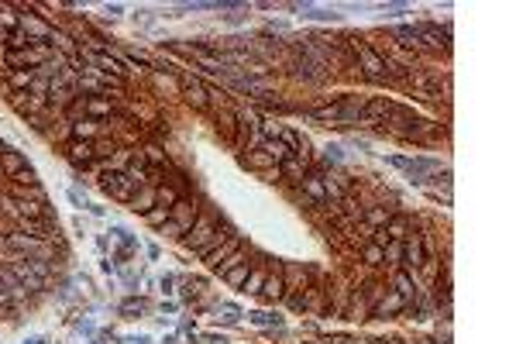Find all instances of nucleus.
I'll return each mask as SVG.
<instances>
[{
    "mask_svg": "<svg viewBox=\"0 0 516 344\" xmlns=\"http://www.w3.org/2000/svg\"><path fill=\"white\" fill-rule=\"evenodd\" d=\"M179 90H183V97L196 107V111H207L213 100H210V87H203V80L200 76H193V73H179Z\"/></svg>",
    "mask_w": 516,
    "mask_h": 344,
    "instance_id": "20e7f679",
    "label": "nucleus"
},
{
    "mask_svg": "<svg viewBox=\"0 0 516 344\" xmlns=\"http://www.w3.org/2000/svg\"><path fill=\"white\" fill-rule=\"evenodd\" d=\"M237 162H241L244 169L262 172V176H266V172H272V169H279V165H276V162L262 152V148H244V152H237Z\"/></svg>",
    "mask_w": 516,
    "mask_h": 344,
    "instance_id": "ddd939ff",
    "label": "nucleus"
},
{
    "mask_svg": "<svg viewBox=\"0 0 516 344\" xmlns=\"http://www.w3.org/2000/svg\"><path fill=\"white\" fill-rule=\"evenodd\" d=\"M234 251H241V234H237V231H234V234H227V238H224V241H220V244H217V248H213L207 258H203V265L213 272V268H217L224 258H231Z\"/></svg>",
    "mask_w": 516,
    "mask_h": 344,
    "instance_id": "9b49d317",
    "label": "nucleus"
},
{
    "mask_svg": "<svg viewBox=\"0 0 516 344\" xmlns=\"http://www.w3.org/2000/svg\"><path fill=\"white\" fill-rule=\"evenodd\" d=\"M406 306H410V303L389 289V293L382 296V303H375V306L368 310V320H389V317H399V313H406Z\"/></svg>",
    "mask_w": 516,
    "mask_h": 344,
    "instance_id": "6e6552de",
    "label": "nucleus"
},
{
    "mask_svg": "<svg viewBox=\"0 0 516 344\" xmlns=\"http://www.w3.org/2000/svg\"><path fill=\"white\" fill-rule=\"evenodd\" d=\"M32 344H42V341H32Z\"/></svg>",
    "mask_w": 516,
    "mask_h": 344,
    "instance_id": "37998d69",
    "label": "nucleus"
},
{
    "mask_svg": "<svg viewBox=\"0 0 516 344\" xmlns=\"http://www.w3.org/2000/svg\"><path fill=\"white\" fill-rule=\"evenodd\" d=\"M124 207H128L131 214H141V217H145V214L155 207V186H141V190H134V196H131Z\"/></svg>",
    "mask_w": 516,
    "mask_h": 344,
    "instance_id": "aec40b11",
    "label": "nucleus"
},
{
    "mask_svg": "<svg viewBox=\"0 0 516 344\" xmlns=\"http://www.w3.org/2000/svg\"><path fill=\"white\" fill-rule=\"evenodd\" d=\"M389 111H392V100H386V97H368V104H365L358 124H362V128H379V124L389 117Z\"/></svg>",
    "mask_w": 516,
    "mask_h": 344,
    "instance_id": "423d86ee",
    "label": "nucleus"
},
{
    "mask_svg": "<svg viewBox=\"0 0 516 344\" xmlns=\"http://www.w3.org/2000/svg\"><path fill=\"white\" fill-rule=\"evenodd\" d=\"M8 248L11 251H28V255H42V241L25 234V231H11L8 234Z\"/></svg>",
    "mask_w": 516,
    "mask_h": 344,
    "instance_id": "412c9836",
    "label": "nucleus"
},
{
    "mask_svg": "<svg viewBox=\"0 0 516 344\" xmlns=\"http://www.w3.org/2000/svg\"><path fill=\"white\" fill-rule=\"evenodd\" d=\"M362 262L368 268H379V265H386V255H382V248L375 241H362Z\"/></svg>",
    "mask_w": 516,
    "mask_h": 344,
    "instance_id": "a878e982",
    "label": "nucleus"
},
{
    "mask_svg": "<svg viewBox=\"0 0 516 344\" xmlns=\"http://www.w3.org/2000/svg\"><path fill=\"white\" fill-rule=\"evenodd\" d=\"M389 293V286L386 282H368L365 286V293H362V303H365V310H372L375 303H382V296Z\"/></svg>",
    "mask_w": 516,
    "mask_h": 344,
    "instance_id": "cd10ccee",
    "label": "nucleus"
},
{
    "mask_svg": "<svg viewBox=\"0 0 516 344\" xmlns=\"http://www.w3.org/2000/svg\"><path fill=\"white\" fill-rule=\"evenodd\" d=\"M196 217H200V203L196 200H179L176 207H172V214H169V220L159 227V234L162 238H172V241H179L193 224H196Z\"/></svg>",
    "mask_w": 516,
    "mask_h": 344,
    "instance_id": "7ed1b4c3",
    "label": "nucleus"
},
{
    "mask_svg": "<svg viewBox=\"0 0 516 344\" xmlns=\"http://www.w3.org/2000/svg\"><path fill=\"white\" fill-rule=\"evenodd\" d=\"M52 117H56L52 111H42V114L28 117V124H32V131H49V121H52Z\"/></svg>",
    "mask_w": 516,
    "mask_h": 344,
    "instance_id": "f704fd0d",
    "label": "nucleus"
},
{
    "mask_svg": "<svg viewBox=\"0 0 516 344\" xmlns=\"http://www.w3.org/2000/svg\"><path fill=\"white\" fill-rule=\"evenodd\" d=\"M18 28H21L32 42H49V35H52V25H49L42 14H28V11L18 18Z\"/></svg>",
    "mask_w": 516,
    "mask_h": 344,
    "instance_id": "1a4fd4ad",
    "label": "nucleus"
},
{
    "mask_svg": "<svg viewBox=\"0 0 516 344\" xmlns=\"http://www.w3.org/2000/svg\"><path fill=\"white\" fill-rule=\"evenodd\" d=\"M382 255H386V265L403 268V241H389V244L382 248Z\"/></svg>",
    "mask_w": 516,
    "mask_h": 344,
    "instance_id": "7c9ffc66",
    "label": "nucleus"
},
{
    "mask_svg": "<svg viewBox=\"0 0 516 344\" xmlns=\"http://www.w3.org/2000/svg\"><path fill=\"white\" fill-rule=\"evenodd\" d=\"M296 11H303V18H310V21H341V14L334 8H310V4H303Z\"/></svg>",
    "mask_w": 516,
    "mask_h": 344,
    "instance_id": "bb28decb",
    "label": "nucleus"
},
{
    "mask_svg": "<svg viewBox=\"0 0 516 344\" xmlns=\"http://www.w3.org/2000/svg\"><path fill=\"white\" fill-rule=\"evenodd\" d=\"M392 293H396V296H403L406 303H413V299H417V293H420L417 275H413V272H406V268H396V272H392Z\"/></svg>",
    "mask_w": 516,
    "mask_h": 344,
    "instance_id": "dca6fc26",
    "label": "nucleus"
},
{
    "mask_svg": "<svg viewBox=\"0 0 516 344\" xmlns=\"http://www.w3.org/2000/svg\"><path fill=\"white\" fill-rule=\"evenodd\" d=\"M389 217H392V210H389V207H368V210H362V224H365L368 231L386 227V224H389Z\"/></svg>",
    "mask_w": 516,
    "mask_h": 344,
    "instance_id": "b1692460",
    "label": "nucleus"
},
{
    "mask_svg": "<svg viewBox=\"0 0 516 344\" xmlns=\"http://www.w3.org/2000/svg\"><path fill=\"white\" fill-rule=\"evenodd\" d=\"M344 42L355 49V62H358V69L365 73L368 83H389V80H386V59H382V52H375L372 45H365V42L355 38V35H348Z\"/></svg>",
    "mask_w": 516,
    "mask_h": 344,
    "instance_id": "f03ea898",
    "label": "nucleus"
},
{
    "mask_svg": "<svg viewBox=\"0 0 516 344\" xmlns=\"http://www.w3.org/2000/svg\"><path fill=\"white\" fill-rule=\"evenodd\" d=\"M141 310H145L141 299H124V303H121V313H128V317H131V313H141Z\"/></svg>",
    "mask_w": 516,
    "mask_h": 344,
    "instance_id": "4c0bfd02",
    "label": "nucleus"
},
{
    "mask_svg": "<svg viewBox=\"0 0 516 344\" xmlns=\"http://www.w3.org/2000/svg\"><path fill=\"white\" fill-rule=\"evenodd\" d=\"M283 299H286V306H290V310H296V313H307V296H303V293H286Z\"/></svg>",
    "mask_w": 516,
    "mask_h": 344,
    "instance_id": "c9c22d12",
    "label": "nucleus"
},
{
    "mask_svg": "<svg viewBox=\"0 0 516 344\" xmlns=\"http://www.w3.org/2000/svg\"><path fill=\"white\" fill-rule=\"evenodd\" d=\"M262 282H266V272L251 265V275L244 279V286H241V293H248V296H258V293H262Z\"/></svg>",
    "mask_w": 516,
    "mask_h": 344,
    "instance_id": "c756f323",
    "label": "nucleus"
},
{
    "mask_svg": "<svg viewBox=\"0 0 516 344\" xmlns=\"http://www.w3.org/2000/svg\"><path fill=\"white\" fill-rule=\"evenodd\" d=\"M227 234H234L227 224H224V231H220V224H217V217H210V214H200L196 217V224L179 238V244L186 248V251H193V255H200V258H207Z\"/></svg>",
    "mask_w": 516,
    "mask_h": 344,
    "instance_id": "f257e3e1",
    "label": "nucleus"
},
{
    "mask_svg": "<svg viewBox=\"0 0 516 344\" xmlns=\"http://www.w3.org/2000/svg\"><path fill=\"white\" fill-rule=\"evenodd\" d=\"M423 258H427L423 238H420V234H410V238L403 241V268H406V272H417V268L423 265Z\"/></svg>",
    "mask_w": 516,
    "mask_h": 344,
    "instance_id": "f8f14e48",
    "label": "nucleus"
},
{
    "mask_svg": "<svg viewBox=\"0 0 516 344\" xmlns=\"http://www.w3.org/2000/svg\"><path fill=\"white\" fill-rule=\"evenodd\" d=\"M169 214H172V210H169V207H152V210H148V214H145V224H148V227H155V231H159V227H162V224H165V220H169Z\"/></svg>",
    "mask_w": 516,
    "mask_h": 344,
    "instance_id": "473e14b6",
    "label": "nucleus"
},
{
    "mask_svg": "<svg viewBox=\"0 0 516 344\" xmlns=\"http://www.w3.org/2000/svg\"><path fill=\"white\" fill-rule=\"evenodd\" d=\"M183 200V190H176L172 183H162V186H155V207H176Z\"/></svg>",
    "mask_w": 516,
    "mask_h": 344,
    "instance_id": "393cba45",
    "label": "nucleus"
},
{
    "mask_svg": "<svg viewBox=\"0 0 516 344\" xmlns=\"http://www.w3.org/2000/svg\"><path fill=\"white\" fill-rule=\"evenodd\" d=\"M8 268L18 275V282H21L28 293H42V289H45V279H42V275H38V272L28 265V258H25V255H18V258L8 265Z\"/></svg>",
    "mask_w": 516,
    "mask_h": 344,
    "instance_id": "0eeeda50",
    "label": "nucleus"
},
{
    "mask_svg": "<svg viewBox=\"0 0 516 344\" xmlns=\"http://www.w3.org/2000/svg\"><path fill=\"white\" fill-rule=\"evenodd\" d=\"M66 159H69L76 169H90V165L97 162L93 141H69V145H66Z\"/></svg>",
    "mask_w": 516,
    "mask_h": 344,
    "instance_id": "2eb2a0df",
    "label": "nucleus"
},
{
    "mask_svg": "<svg viewBox=\"0 0 516 344\" xmlns=\"http://www.w3.org/2000/svg\"><path fill=\"white\" fill-rule=\"evenodd\" d=\"M241 262H248V258H244V248H241V251H234L231 258H224V262H220V265L213 268V275H220V279H224V275H227V272H231L234 265H241Z\"/></svg>",
    "mask_w": 516,
    "mask_h": 344,
    "instance_id": "72a5a7b5",
    "label": "nucleus"
},
{
    "mask_svg": "<svg viewBox=\"0 0 516 344\" xmlns=\"http://www.w3.org/2000/svg\"><path fill=\"white\" fill-rule=\"evenodd\" d=\"M248 275H251V262H241V265H234V268L224 275V282H227V286H234V289H241Z\"/></svg>",
    "mask_w": 516,
    "mask_h": 344,
    "instance_id": "c85d7f7f",
    "label": "nucleus"
},
{
    "mask_svg": "<svg viewBox=\"0 0 516 344\" xmlns=\"http://www.w3.org/2000/svg\"><path fill=\"white\" fill-rule=\"evenodd\" d=\"M32 83H35V69H14V73H8V76H4L8 93H25Z\"/></svg>",
    "mask_w": 516,
    "mask_h": 344,
    "instance_id": "4be33fe9",
    "label": "nucleus"
},
{
    "mask_svg": "<svg viewBox=\"0 0 516 344\" xmlns=\"http://www.w3.org/2000/svg\"><path fill=\"white\" fill-rule=\"evenodd\" d=\"M8 35H11L8 28H0V49H8Z\"/></svg>",
    "mask_w": 516,
    "mask_h": 344,
    "instance_id": "ea45409f",
    "label": "nucleus"
},
{
    "mask_svg": "<svg viewBox=\"0 0 516 344\" xmlns=\"http://www.w3.org/2000/svg\"><path fill=\"white\" fill-rule=\"evenodd\" d=\"M0 179H8V176H4V169H0Z\"/></svg>",
    "mask_w": 516,
    "mask_h": 344,
    "instance_id": "79ce46f5",
    "label": "nucleus"
},
{
    "mask_svg": "<svg viewBox=\"0 0 516 344\" xmlns=\"http://www.w3.org/2000/svg\"><path fill=\"white\" fill-rule=\"evenodd\" d=\"M386 162H389L392 169H410V159H406V155H389Z\"/></svg>",
    "mask_w": 516,
    "mask_h": 344,
    "instance_id": "58836bf2",
    "label": "nucleus"
},
{
    "mask_svg": "<svg viewBox=\"0 0 516 344\" xmlns=\"http://www.w3.org/2000/svg\"><path fill=\"white\" fill-rule=\"evenodd\" d=\"M97 183H100V190H104L110 200H117V203H128V200L134 196V190H138V186H134L124 172H104Z\"/></svg>",
    "mask_w": 516,
    "mask_h": 344,
    "instance_id": "39448f33",
    "label": "nucleus"
},
{
    "mask_svg": "<svg viewBox=\"0 0 516 344\" xmlns=\"http://www.w3.org/2000/svg\"><path fill=\"white\" fill-rule=\"evenodd\" d=\"M307 172H310V165H307L303 159H296V155H290L286 162H279V179H286V183H293V186H300Z\"/></svg>",
    "mask_w": 516,
    "mask_h": 344,
    "instance_id": "6ab92c4d",
    "label": "nucleus"
},
{
    "mask_svg": "<svg viewBox=\"0 0 516 344\" xmlns=\"http://www.w3.org/2000/svg\"><path fill=\"white\" fill-rule=\"evenodd\" d=\"M14 183H18V186H32V183H38V176H35V169L28 165L25 172H18V176H14Z\"/></svg>",
    "mask_w": 516,
    "mask_h": 344,
    "instance_id": "e433bc0d",
    "label": "nucleus"
},
{
    "mask_svg": "<svg viewBox=\"0 0 516 344\" xmlns=\"http://www.w3.org/2000/svg\"><path fill=\"white\" fill-rule=\"evenodd\" d=\"M382 231H386L389 241H406V238H410V217H406V214H392Z\"/></svg>",
    "mask_w": 516,
    "mask_h": 344,
    "instance_id": "5701e85b",
    "label": "nucleus"
},
{
    "mask_svg": "<svg viewBox=\"0 0 516 344\" xmlns=\"http://www.w3.org/2000/svg\"><path fill=\"white\" fill-rule=\"evenodd\" d=\"M100 135H107V124H104V121H93V117H83V121L73 124L69 141H97Z\"/></svg>",
    "mask_w": 516,
    "mask_h": 344,
    "instance_id": "4468645a",
    "label": "nucleus"
},
{
    "mask_svg": "<svg viewBox=\"0 0 516 344\" xmlns=\"http://www.w3.org/2000/svg\"><path fill=\"white\" fill-rule=\"evenodd\" d=\"M248 320H251V323H258V327H279V323H283V317H276V313H266V310H255V313H248Z\"/></svg>",
    "mask_w": 516,
    "mask_h": 344,
    "instance_id": "2f4dec72",
    "label": "nucleus"
},
{
    "mask_svg": "<svg viewBox=\"0 0 516 344\" xmlns=\"http://www.w3.org/2000/svg\"><path fill=\"white\" fill-rule=\"evenodd\" d=\"M262 296L266 303H279L286 296V282H283V262H276V272H266V282H262Z\"/></svg>",
    "mask_w": 516,
    "mask_h": 344,
    "instance_id": "9d476101",
    "label": "nucleus"
},
{
    "mask_svg": "<svg viewBox=\"0 0 516 344\" xmlns=\"http://www.w3.org/2000/svg\"><path fill=\"white\" fill-rule=\"evenodd\" d=\"M0 169H4V176H8V179H14L18 172H25V169H28V159H25L21 152L8 148V145H0Z\"/></svg>",
    "mask_w": 516,
    "mask_h": 344,
    "instance_id": "f3484780",
    "label": "nucleus"
},
{
    "mask_svg": "<svg viewBox=\"0 0 516 344\" xmlns=\"http://www.w3.org/2000/svg\"><path fill=\"white\" fill-rule=\"evenodd\" d=\"M86 117H93V121H114L117 117V107L107 100V97H86Z\"/></svg>",
    "mask_w": 516,
    "mask_h": 344,
    "instance_id": "a211bd4d",
    "label": "nucleus"
},
{
    "mask_svg": "<svg viewBox=\"0 0 516 344\" xmlns=\"http://www.w3.org/2000/svg\"><path fill=\"white\" fill-rule=\"evenodd\" d=\"M0 251H8V238H0Z\"/></svg>",
    "mask_w": 516,
    "mask_h": 344,
    "instance_id": "a19ab883",
    "label": "nucleus"
}]
</instances>
